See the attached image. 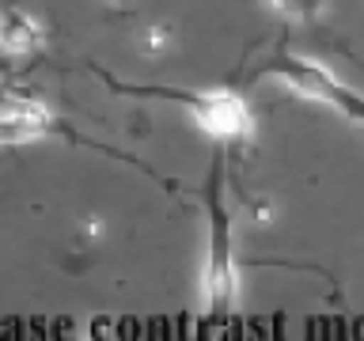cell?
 Returning a JSON list of instances; mask_svg holds the SVG:
<instances>
[{"label":"cell","mask_w":364,"mask_h":341,"mask_svg":"<svg viewBox=\"0 0 364 341\" xmlns=\"http://www.w3.org/2000/svg\"><path fill=\"white\" fill-rule=\"evenodd\" d=\"M209 258H205V315L209 318H228L239 300V266L232 254V216H228L220 190H209Z\"/></svg>","instance_id":"cell-1"},{"label":"cell","mask_w":364,"mask_h":341,"mask_svg":"<svg viewBox=\"0 0 364 341\" xmlns=\"http://www.w3.org/2000/svg\"><path fill=\"white\" fill-rule=\"evenodd\" d=\"M269 72L284 80L296 95L304 99H315V102H326V107L341 110L346 118L360 121L364 125V99L357 95V91H349L341 80H334L326 72V68H318L315 61H304V57H292V53H281L277 61L269 65Z\"/></svg>","instance_id":"cell-2"},{"label":"cell","mask_w":364,"mask_h":341,"mask_svg":"<svg viewBox=\"0 0 364 341\" xmlns=\"http://www.w3.org/2000/svg\"><path fill=\"white\" fill-rule=\"evenodd\" d=\"M175 99H182L190 107V114L198 118V125L216 141H247L250 129H255V118H250L247 102L228 95V91H190V95H178L171 91Z\"/></svg>","instance_id":"cell-3"},{"label":"cell","mask_w":364,"mask_h":341,"mask_svg":"<svg viewBox=\"0 0 364 341\" xmlns=\"http://www.w3.org/2000/svg\"><path fill=\"white\" fill-rule=\"evenodd\" d=\"M57 129V118L46 102L23 91H8L0 99V144H27L38 136H50Z\"/></svg>","instance_id":"cell-4"},{"label":"cell","mask_w":364,"mask_h":341,"mask_svg":"<svg viewBox=\"0 0 364 341\" xmlns=\"http://www.w3.org/2000/svg\"><path fill=\"white\" fill-rule=\"evenodd\" d=\"M42 45H46V27L31 11L0 8V50L11 57H27V53H38Z\"/></svg>","instance_id":"cell-5"},{"label":"cell","mask_w":364,"mask_h":341,"mask_svg":"<svg viewBox=\"0 0 364 341\" xmlns=\"http://www.w3.org/2000/svg\"><path fill=\"white\" fill-rule=\"evenodd\" d=\"M136 42H141V53L144 57H159L171 50V42H175V31L167 27V23H152V27H144L136 34Z\"/></svg>","instance_id":"cell-6"},{"label":"cell","mask_w":364,"mask_h":341,"mask_svg":"<svg viewBox=\"0 0 364 341\" xmlns=\"http://www.w3.org/2000/svg\"><path fill=\"white\" fill-rule=\"evenodd\" d=\"M269 4L289 19H311L315 11L323 8V0H269Z\"/></svg>","instance_id":"cell-7"},{"label":"cell","mask_w":364,"mask_h":341,"mask_svg":"<svg viewBox=\"0 0 364 341\" xmlns=\"http://www.w3.org/2000/svg\"><path fill=\"white\" fill-rule=\"evenodd\" d=\"M107 4H110V8H118V4H125V0H107Z\"/></svg>","instance_id":"cell-8"},{"label":"cell","mask_w":364,"mask_h":341,"mask_svg":"<svg viewBox=\"0 0 364 341\" xmlns=\"http://www.w3.org/2000/svg\"><path fill=\"white\" fill-rule=\"evenodd\" d=\"M0 84H4V76H0Z\"/></svg>","instance_id":"cell-9"}]
</instances>
